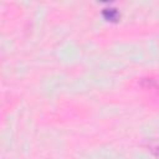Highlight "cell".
<instances>
[{"label":"cell","mask_w":159,"mask_h":159,"mask_svg":"<svg viewBox=\"0 0 159 159\" xmlns=\"http://www.w3.org/2000/svg\"><path fill=\"white\" fill-rule=\"evenodd\" d=\"M152 150L154 152V154H155L157 157H159V143H157L154 147H152Z\"/></svg>","instance_id":"1"},{"label":"cell","mask_w":159,"mask_h":159,"mask_svg":"<svg viewBox=\"0 0 159 159\" xmlns=\"http://www.w3.org/2000/svg\"><path fill=\"white\" fill-rule=\"evenodd\" d=\"M155 88H157L158 92H159V82H155Z\"/></svg>","instance_id":"2"}]
</instances>
